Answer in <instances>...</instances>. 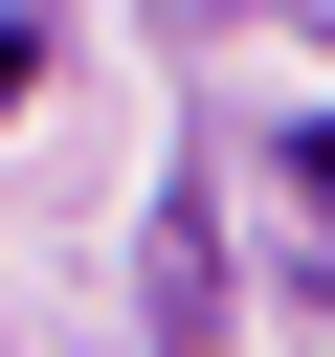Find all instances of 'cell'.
Returning <instances> with one entry per match:
<instances>
[{
	"instance_id": "6da1fadb",
	"label": "cell",
	"mask_w": 335,
	"mask_h": 357,
	"mask_svg": "<svg viewBox=\"0 0 335 357\" xmlns=\"http://www.w3.org/2000/svg\"><path fill=\"white\" fill-rule=\"evenodd\" d=\"M22 67H45V45H22V22H0V112H22Z\"/></svg>"
},
{
	"instance_id": "7a4b0ae2",
	"label": "cell",
	"mask_w": 335,
	"mask_h": 357,
	"mask_svg": "<svg viewBox=\"0 0 335 357\" xmlns=\"http://www.w3.org/2000/svg\"><path fill=\"white\" fill-rule=\"evenodd\" d=\"M313 201H335V134H313Z\"/></svg>"
}]
</instances>
